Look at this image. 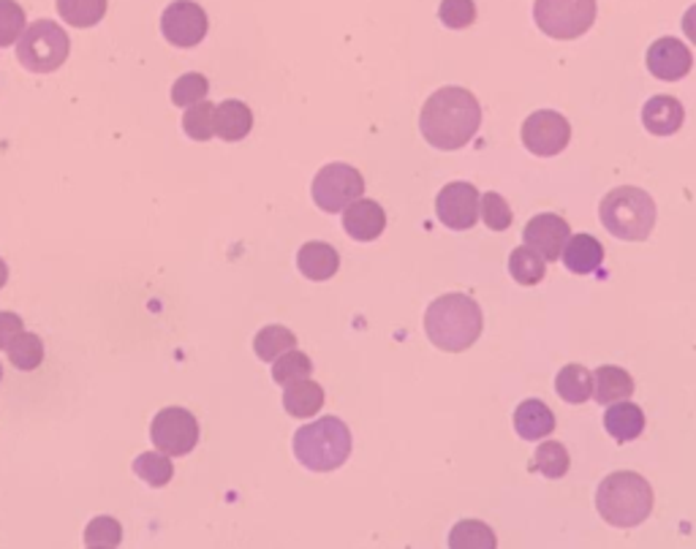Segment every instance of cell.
Returning a JSON list of instances; mask_svg holds the SVG:
<instances>
[{
	"instance_id": "cell-2",
	"label": "cell",
	"mask_w": 696,
	"mask_h": 549,
	"mask_svg": "<svg viewBox=\"0 0 696 549\" xmlns=\"http://www.w3.org/2000/svg\"><path fill=\"white\" fill-rule=\"evenodd\" d=\"M482 307L468 294H443L424 311V332L435 349L458 354L473 345L482 335Z\"/></svg>"
},
{
	"instance_id": "cell-39",
	"label": "cell",
	"mask_w": 696,
	"mask_h": 549,
	"mask_svg": "<svg viewBox=\"0 0 696 549\" xmlns=\"http://www.w3.org/2000/svg\"><path fill=\"white\" fill-rule=\"evenodd\" d=\"M22 330H24V324L17 313H9V311L0 313V349L3 351L9 349L11 341H14Z\"/></svg>"
},
{
	"instance_id": "cell-17",
	"label": "cell",
	"mask_w": 696,
	"mask_h": 549,
	"mask_svg": "<svg viewBox=\"0 0 696 549\" xmlns=\"http://www.w3.org/2000/svg\"><path fill=\"white\" fill-rule=\"evenodd\" d=\"M514 430L522 441H541L556 433V413L541 400H526L514 411Z\"/></svg>"
},
{
	"instance_id": "cell-6",
	"label": "cell",
	"mask_w": 696,
	"mask_h": 549,
	"mask_svg": "<svg viewBox=\"0 0 696 549\" xmlns=\"http://www.w3.org/2000/svg\"><path fill=\"white\" fill-rule=\"evenodd\" d=\"M71 39L66 28L52 20H36L17 41V60L30 73H52L69 60Z\"/></svg>"
},
{
	"instance_id": "cell-3",
	"label": "cell",
	"mask_w": 696,
	"mask_h": 549,
	"mask_svg": "<svg viewBox=\"0 0 696 549\" xmlns=\"http://www.w3.org/2000/svg\"><path fill=\"white\" fill-rule=\"evenodd\" d=\"M596 509L609 526L637 528L653 511V487L634 471H615L596 490Z\"/></svg>"
},
{
	"instance_id": "cell-27",
	"label": "cell",
	"mask_w": 696,
	"mask_h": 549,
	"mask_svg": "<svg viewBox=\"0 0 696 549\" xmlns=\"http://www.w3.org/2000/svg\"><path fill=\"white\" fill-rule=\"evenodd\" d=\"M509 273L520 286H536V283L545 281L547 264L539 253L528 248V245H520V248L511 251Z\"/></svg>"
},
{
	"instance_id": "cell-37",
	"label": "cell",
	"mask_w": 696,
	"mask_h": 549,
	"mask_svg": "<svg viewBox=\"0 0 696 549\" xmlns=\"http://www.w3.org/2000/svg\"><path fill=\"white\" fill-rule=\"evenodd\" d=\"M122 541V526L115 517H94L85 528V545L88 547H117Z\"/></svg>"
},
{
	"instance_id": "cell-18",
	"label": "cell",
	"mask_w": 696,
	"mask_h": 549,
	"mask_svg": "<svg viewBox=\"0 0 696 549\" xmlns=\"http://www.w3.org/2000/svg\"><path fill=\"white\" fill-rule=\"evenodd\" d=\"M251 128H254V112H251L248 104L226 98L215 107V137L224 141H239L248 137Z\"/></svg>"
},
{
	"instance_id": "cell-8",
	"label": "cell",
	"mask_w": 696,
	"mask_h": 549,
	"mask_svg": "<svg viewBox=\"0 0 696 549\" xmlns=\"http://www.w3.org/2000/svg\"><path fill=\"white\" fill-rule=\"evenodd\" d=\"M311 194L316 207L324 209V213H343L351 202L362 199V194H365V177L360 175V169H354L349 164H326L313 177Z\"/></svg>"
},
{
	"instance_id": "cell-7",
	"label": "cell",
	"mask_w": 696,
	"mask_h": 549,
	"mask_svg": "<svg viewBox=\"0 0 696 549\" xmlns=\"http://www.w3.org/2000/svg\"><path fill=\"white\" fill-rule=\"evenodd\" d=\"M533 20L550 39H580L594 28L596 0H536Z\"/></svg>"
},
{
	"instance_id": "cell-10",
	"label": "cell",
	"mask_w": 696,
	"mask_h": 549,
	"mask_svg": "<svg viewBox=\"0 0 696 549\" xmlns=\"http://www.w3.org/2000/svg\"><path fill=\"white\" fill-rule=\"evenodd\" d=\"M571 141V126L556 109H539L522 122V145L539 158H552L563 153Z\"/></svg>"
},
{
	"instance_id": "cell-22",
	"label": "cell",
	"mask_w": 696,
	"mask_h": 549,
	"mask_svg": "<svg viewBox=\"0 0 696 549\" xmlns=\"http://www.w3.org/2000/svg\"><path fill=\"white\" fill-rule=\"evenodd\" d=\"M634 394V379L618 365H601L594 373V398L596 403L612 405L628 400Z\"/></svg>"
},
{
	"instance_id": "cell-25",
	"label": "cell",
	"mask_w": 696,
	"mask_h": 549,
	"mask_svg": "<svg viewBox=\"0 0 696 549\" xmlns=\"http://www.w3.org/2000/svg\"><path fill=\"white\" fill-rule=\"evenodd\" d=\"M449 549H498V539L488 522L460 520L449 530Z\"/></svg>"
},
{
	"instance_id": "cell-30",
	"label": "cell",
	"mask_w": 696,
	"mask_h": 549,
	"mask_svg": "<svg viewBox=\"0 0 696 549\" xmlns=\"http://www.w3.org/2000/svg\"><path fill=\"white\" fill-rule=\"evenodd\" d=\"M134 473L145 481V484L156 487L161 490L175 477V465H171L169 454L164 452H141L137 460H134Z\"/></svg>"
},
{
	"instance_id": "cell-38",
	"label": "cell",
	"mask_w": 696,
	"mask_h": 549,
	"mask_svg": "<svg viewBox=\"0 0 696 549\" xmlns=\"http://www.w3.org/2000/svg\"><path fill=\"white\" fill-rule=\"evenodd\" d=\"M439 20L452 30L471 28L477 20V3L473 0H441Z\"/></svg>"
},
{
	"instance_id": "cell-29",
	"label": "cell",
	"mask_w": 696,
	"mask_h": 549,
	"mask_svg": "<svg viewBox=\"0 0 696 549\" xmlns=\"http://www.w3.org/2000/svg\"><path fill=\"white\" fill-rule=\"evenodd\" d=\"M571 458L566 452L563 443L558 441H545L539 449H536L533 462H531V471L541 473L547 479H563L569 473Z\"/></svg>"
},
{
	"instance_id": "cell-41",
	"label": "cell",
	"mask_w": 696,
	"mask_h": 549,
	"mask_svg": "<svg viewBox=\"0 0 696 549\" xmlns=\"http://www.w3.org/2000/svg\"><path fill=\"white\" fill-rule=\"evenodd\" d=\"M6 281H9V264H6L3 258H0V288L6 286Z\"/></svg>"
},
{
	"instance_id": "cell-34",
	"label": "cell",
	"mask_w": 696,
	"mask_h": 549,
	"mask_svg": "<svg viewBox=\"0 0 696 549\" xmlns=\"http://www.w3.org/2000/svg\"><path fill=\"white\" fill-rule=\"evenodd\" d=\"M209 92V82L205 73H183L175 85H171V101L175 107H194V104L205 101Z\"/></svg>"
},
{
	"instance_id": "cell-9",
	"label": "cell",
	"mask_w": 696,
	"mask_h": 549,
	"mask_svg": "<svg viewBox=\"0 0 696 549\" xmlns=\"http://www.w3.org/2000/svg\"><path fill=\"white\" fill-rule=\"evenodd\" d=\"M150 438L158 452L169 454V458H183V454L194 452L199 443V422L188 409L169 405L153 416Z\"/></svg>"
},
{
	"instance_id": "cell-16",
	"label": "cell",
	"mask_w": 696,
	"mask_h": 549,
	"mask_svg": "<svg viewBox=\"0 0 696 549\" xmlns=\"http://www.w3.org/2000/svg\"><path fill=\"white\" fill-rule=\"evenodd\" d=\"M686 112L675 96H653L643 107V122L653 137H673L680 131Z\"/></svg>"
},
{
	"instance_id": "cell-35",
	"label": "cell",
	"mask_w": 696,
	"mask_h": 549,
	"mask_svg": "<svg viewBox=\"0 0 696 549\" xmlns=\"http://www.w3.org/2000/svg\"><path fill=\"white\" fill-rule=\"evenodd\" d=\"M24 28L28 22H24L22 6L17 0H0V49L20 41Z\"/></svg>"
},
{
	"instance_id": "cell-12",
	"label": "cell",
	"mask_w": 696,
	"mask_h": 549,
	"mask_svg": "<svg viewBox=\"0 0 696 549\" xmlns=\"http://www.w3.org/2000/svg\"><path fill=\"white\" fill-rule=\"evenodd\" d=\"M479 202L482 194L471 183H449L443 185L439 199H435V215L447 229L468 232L479 220Z\"/></svg>"
},
{
	"instance_id": "cell-23",
	"label": "cell",
	"mask_w": 696,
	"mask_h": 549,
	"mask_svg": "<svg viewBox=\"0 0 696 549\" xmlns=\"http://www.w3.org/2000/svg\"><path fill=\"white\" fill-rule=\"evenodd\" d=\"M324 405V390L322 384L311 379H302L288 384L283 390V409H286L288 416L294 419H307V416H316Z\"/></svg>"
},
{
	"instance_id": "cell-31",
	"label": "cell",
	"mask_w": 696,
	"mask_h": 549,
	"mask_svg": "<svg viewBox=\"0 0 696 549\" xmlns=\"http://www.w3.org/2000/svg\"><path fill=\"white\" fill-rule=\"evenodd\" d=\"M6 354H9V362L17 370H36L45 362V343H41L39 335L22 330L20 335L11 341L9 349H6Z\"/></svg>"
},
{
	"instance_id": "cell-15",
	"label": "cell",
	"mask_w": 696,
	"mask_h": 549,
	"mask_svg": "<svg viewBox=\"0 0 696 549\" xmlns=\"http://www.w3.org/2000/svg\"><path fill=\"white\" fill-rule=\"evenodd\" d=\"M343 229L356 243H373L386 229V213L379 202L356 199L343 209Z\"/></svg>"
},
{
	"instance_id": "cell-21",
	"label": "cell",
	"mask_w": 696,
	"mask_h": 549,
	"mask_svg": "<svg viewBox=\"0 0 696 549\" xmlns=\"http://www.w3.org/2000/svg\"><path fill=\"white\" fill-rule=\"evenodd\" d=\"M297 267L307 281H330L341 267V256L330 243H305L297 253Z\"/></svg>"
},
{
	"instance_id": "cell-20",
	"label": "cell",
	"mask_w": 696,
	"mask_h": 549,
	"mask_svg": "<svg viewBox=\"0 0 696 549\" xmlns=\"http://www.w3.org/2000/svg\"><path fill=\"white\" fill-rule=\"evenodd\" d=\"M560 256H563L569 273L590 275L601 267L604 245L596 237H590V234H575V237H569Z\"/></svg>"
},
{
	"instance_id": "cell-28",
	"label": "cell",
	"mask_w": 696,
	"mask_h": 549,
	"mask_svg": "<svg viewBox=\"0 0 696 549\" xmlns=\"http://www.w3.org/2000/svg\"><path fill=\"white\" fill-rule=\"evenodd\" d=\"M58 14L71 28H94L107 14V0H58Z\"/></svg>"
},
{
	"instance_id": "cell-24",
	"label": "cell",
	"mask_w": 696,
	"mask_h": 549,
	"mask_svg": "<svg viewBox=\"0 0 696 549\" xmlns=\"http://www.w3.org/2000/svg\"><path fill=\"white\" fill-rule=\"evenodd\" d=\"M556 390L560 400L569 405H582L594 398V373L582 365H566L556 375Z\"/></svg>"
},
{
	"instance_id": "cell-5",
	"label": "cell",
	"mask_w": 696,
	"mask_h": 549,
	"mask_svg": "<svg viewBox=\"0 0 696 549\" xmlns=\"http://www.w3.org/2000/svg\"><path fill=\"white\" fill-rule=\"evenodd\" d=\"M599 218L612 237L626 239V243H643L656 226V202L650 199L648 190L620 185L601 199Z\"/></svg>"
},
{
	"instance_id": "cell-4",
	"label": "cell",
	"mask_w": 696,
	"mask_h": 549,
	"mask_svg": "<svg viewBox=\"0 0 696 549\" xmlns=\"http://www.w3.org/2000/svg\"><path fill=\"white\" fill-rule=\"evenodd\" d=\"M294 458L307 471L330 473L337 471L351 454V430L337 416H322L294 433Z\"/></svg>"
},
{
	"instance_id": "cell-13",
	"label": "cell",
	"mask_w": 696,
	"mask_h": 549,
	"mask_svg": "<svg viewBox=\"0 0 696 549\" xmlns=\"http://www.w3.org/2000/svg\"><path fill=\"white\" fill-rule=\"evenodd\" d=\"M569 237H571L569 220H563L556 213L533 215V218L528 220L526 229H522V243L539 253L545 262H558L566 243H569Z\"/></svg>"
},
{
	"instance_id": "cell-33",
	"label": "cell",
	"mask_w": 696,
	"mask_h": 549,
	"mask_svg": "<svg viewBox=\"0 0 696 549\" xmlns=\"http://www.w3.org/2000/svg\"><path fill=\"white\" fill-rule=\"evenodd\" d=\"M183 128H186L188 137L196 141L213 139L215 137V104H209L205 98V101L188 107V112L183 115Z\"/></svg>"
},
{
	"instance_id": "cell-43",
	"label": "cell",
	"mask_w": 696,
	"mask_h": 549,
	"mask_svg": "<svg viewBox=\"0 0 696 549\" xmlns=\"http://www.w3.org/2000/svg\"><path fill=\"white\" fill-rule=\"evenodd\" d=\"M0 381H3V367H0Z\"/></svg>"
},
{
	"instance_id": "cell-26",
	"label": "cell",
	"mask_w": 696,
	"mask_h": 549,
	"mask_svg": "<svg viewBox=\"0 0 696 549\" xmlns=\"http://www.w3.org/2000/svg\"><path fill=\"white\" fill-rule=\"evenodd\" d=\"M297 349V337L292 330H286L283 324H269L254 337V351L262 362H275L286 351Z\"/></svg>"
},
{
	"instance_id": "cell-19",
	"label": "cell",
	"mask_w": 696,
	"mask_h": 549,
	"mask_svg": "<svg viewBox=\"0 0 696 549\" xmlns=\"http://www.w3.org/2000/svg\"><path fill=\"white\" fill-rule=\"evenodd\" d=\"M604 430L618 443L634 441V438L643 435L645 413L637 403L620 400V403L607 405V411H604Z\"/></svg>"
},
{
	"instance_id": "cell-14",
	"label": "cell",
	"mask_w": 696,
	"mask_h": 549,
	"mask_svg": "<svg viewBox=\"0 0 696 549\" xmlns=\"http://www.w3.org/2000/svg\"><path fill=\"white\" fill-rule=\"evenodd\" d=\"M692 49L675 36H664V39L653 41V47L648 49V69L653 77L664 79V82H677L692 71Z\"/></svg>"
},
{
	"instance_id": "cell-1",
	"label": "cell",
	"mask_w": 696,
	"mask_h": 549,
	"mask_svg": "<svg viewBox=\"0 0 696 549\" xmlns=\"http://www.w3.org/2000/svg\"><path fill=\"white\" fill-rule=\"evenodd\" d=\"M482 126V107L471 90L441 88L424 101L419 112V131L435 150H460Z\"/></svg>"
},
{
	"instance_id": "cell-40",
	"label": "cell",
	"mask_w": 696,
	"mask_h": 549,
	"mask_svg": "<svg viewBox=\"0 0 696 549\" xmlns=\"http://www.w3.org/2000/svg\"><path fill=\"white\" fill-rule=\"evenodd\" d=\"M683 30H686V39L692 41V45L696 47V3L692 6V9L686 11V14H683V24H680Z\"/></svg>"
},
{
	"instance_id": "cell-42",
	"label": "cell",
	"mask_w": 696,
	"mask_h": 549,
	"mask_svg": "<svg viewBox=\"0 0 696 549\" xmlns=\"http://www.w3.org/2000/svg\"><path fill=\"white\" fill-rule=\"evenodd\" d=\"M88 549H115V547H88Z\"/></svg>"
},
{
	"instance_id": "cell-32",
	"label": "cell",
	"mask_w": 696,
	"mask_h": 549,
	"mask_svg": "<svg viewBox=\"0 0 696 549\" xmlns=\"http://www.w3.org/2000/svg\"><path fill=\"white\" fill-rule=\"evenodd\" d=\"M311 373H313V362L305 351L292 349L273 362V381L281 386H288L302 379H311Z\"/></svg>"
},
{
	"instance_id": "cell-36",
	"label": "cell",
	"mask_w": 696,
	"mask_h": 549,
	"mask_svg": "<svg viewBox=\"0 0 696 549\" xmlns=\"http://www.w3.org/2000/svg\"><path fill=\"white\" fill-rule=\"evenodd\" d=\"M479 215H482L484 226L492 232H507L511 226L509 202L503 199L501 194H496V190H488V194L482 196V202H479Z\"/></svg>"
},
{
	"instance_id": "cell-11",
	"label": "cell",
	"mask_w": 696,
	"mask_h": 549,
	"mask_svg": "<svg viewBox=\"0 0 696 549\" xmlns=\"http://www.w3.org/2000/svg\"><path fill=\"white\" fill-rule=\"evenodd\" d=\"M207 14L196 0H175L161 14V33L171 47L190 49L207 36Z\"/></svg>"
}]
</instances>
